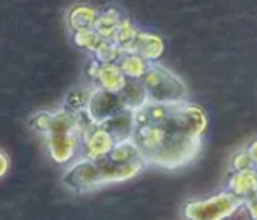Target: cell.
<instances>
[{"label": "cell", "instance_id": "cell-1", "mask_svg": "<svg viewBox=\"0 0 257 220\" xmlns=\"http://www.w3.org/2000/svg\"><path fill=\"white\" fill-rule=\"evenodd\" d=\"M44 137L47 141L50 157L59 165H68L81 157L83 139L76 123V113L73 112L65 107L55 110L51 128Z\"/></svg>", "mask_w": 257, "mask_h": 220}, {"label": "cell", "instance_id": "cell-2", "mask_svg": "<svg viewBox=\"0 0 257 220\" xmlns=\"http://www.w3.org/2000/svg\"><path fill=\"white\" fill-rule=\"evenodd\" d=\"M142 83L149 95V100L154 103L176 105L187 100V87L183 80L160 63H150Z\"/></svg>", "mask_w": 257, "mask_h": 220}, {"label": "cell", "instance_id": "cell-3", "mask_svg": "<svg viewBox=\"0 0 257 220\" xmlns=\"http://www.w3.org/2000/svg\"><path fill=\"white\" fill-rule=\"evenodd\" d=\"M201 142L202 138L167 130V137L163 146L153 156L149 164H154L167 169L184 167L198 156L202 145Z\"/></svg>", "mask_w": 257, "mask_h": 220}, {"label": "cell", "instance_id": "cell-4", "mask_svg": "<svg viewBox=\"0 0 257 220\" xmlns=\"http://www.w3.org/2000/svg\"><path fill=\"white\" fill-rule=\"evenodd\" d=\"M245 199L235 197L230 191H223L206 199L189 201L183 206V216L187 220H226Z\"/></svg>", "mask_w": 257, "mask_h": 220}, {"label": "cell", "instance_id": "cell-5", "mask_svg": "<svg viewBox=\"0 0 257 220\" xmlns=\"http://www.w3.org/2000/svg\"><path fill=\"white\" fill-rule=\"evenodd\" d=\"M163 127L168 131L183 132L191 137L202 138L208 128V117L201 106L186 100L173 105L172 113Z\"/></svg>", "mask_w": 257, "mask_h": 220}, {"label": "cell", "instance_id": "cell-6", "mask_svg": "<svg viewBox=\"0 0 257 220\" xmlns=\"http://www.w3.org/2000/svg\"><path fill=\"white\" fill-rule=\"evenodd\" d=\"M63 184L76 193H88L102 187L100 168L98 161L80 157L69 164L66 172L63 173Z\"/></svg>", "mask_w": 257, "mask_h": 220}, {"label": "cell", "instance_id": "cell-7", "mask_svg": "<svg viewBox=\"0 0 257 220\" xmlns=\"http://www.w3.org/2000/svg\"><path fill=\"white\" fill-rule=\"evenodd\" d=\"M122 110H125V105L120 92L114 94V92L92 87L87 112L98 126L109 120L113 116L118 115Z\"/></svg>", "mask_w": 257, "mask_h": 220}, {"label": "cell", "instance_id": "cell-8", "mask_svg": "<svg viewBox=\"0 0 257 220\" xmlns=\"http://www.w3.org/2000/svg\"><path fill=\"white\" fill-rule=\"evenodd\" d=\"M114 146L115 141L110 134L100 126H96L83 138L81 157L91 161H102L110 154Z\"/></svg>", "mask_w": 257, "mask_h": 220}, {"label": "cell", "instance_id": "cell-9", "mask_svg": "<svg viewBox=\"0 0 257 220\" xmlns=\"http://www.w3.org/2000/svg\"><path fill=\"white\" fill-rule=\"evenodd\" d=\"M103 130L110 134L115 143L124 141H131L135 132V123H134V115L131 110H122L118 115L113 116L109 120L99 124Z\"/></svg>", "mask_w": 257, "mask_h": 220}, {"label": "cell", "instance_id": "cell-10", "mask_svg": "<svg viewBox=\"0 0 257 220\" xmlns=\"http://www.w3.org/2000/svg\"><path fill=\"white\" fill-rule=\"evenodd\" d=\"M99 11L88 5H74L66 13V24L72 35L81 31L94 29Z\"/></svg>", "mask_w": 257, "mask_h": 220}, {"label": "cell", "instance_id": "cell-11", "mask_svg": "<svg viewBox=\"0 0 257 220\" xmlns=\"http://www.w3.org/2000/svg\"><path fill=\"white\" fill-rule=\"evenodd\" d=\"M165 51V43L161 37L152 32H139L135 42V54L149 63H157Z\"/></svg>", "mask_w": 257, "mask_h": 220}, {"label": "cell", "instance_id": "cell-12", "mask_svg": "<svg viewBox=\"0 0 257 220\" xmlns=\"http://www.w3.org/2000/svg\"><path fill=\"white\" fill-rule=\"evenodd\" d=\"M125 83L126 77L117 63H113V65H103L102 63L98 76L92 83V87L118 94V92H121V89L124 88Z\"/></svg>", "mask_w": 257, "mask_h": 220}, {"label": "cell", "instance_id": "cell-13", "mask_svg": "<svg viewBox=\"0 0 257 220\" xmlns=\"http://www.w3.org/2000/svg\"><path fill=\"white\" fill-rule=\"evenodd\" d=\"M228 191L241 199H246L257 193V171L247 169L235 172L228 180Z\"/></svg>", "mask_w": 257, "mask_h": 220}, {"label": "cell", "instance_id": "cell-14", "mask_svg": "<svg viewBox=\"0 0 257 220\" xmlns=\"http://www.w3.org/2000/svg\"><path fill=\"white\" fill-rule=\"evenodd\" d=\"M120 95L122 100H124L125 109L131 110V112L142 109L150 102L142 80L126 79L125 85H124V88L121 89Z\"/></svg>", "mask_w": 257, "mask_h": 220}, {"label": "cell", "instance_id": "cell-15", "mask_svg": "<svg viewBox=\"0 0 257 220\" xmlns=\"http://www.w3.org/2000/svg\"><path fill=\"white\" fill-rule=\"evenodd\" d=\"M124 20V17L121 16V11L114 9V7H109L103 11H99L98 20L95 22L94 31L99 35L103 40L107 42H113L114 35L118 27H120L121 21Z\"/></svg>", "mask_w": 257, "mask_h": 220}, {"label": "cell", "instance_id": "cell-16", "mask_svg": "<svg viewBox=\"0 0 257 220\" xmlns=\"http://www.w3.org/2000/svg\"><path fill=\"white\" fill-rule=\"evenodd\" d=\"M139 29L131 22V20L124 18L117 29L113 42L122 50L124 54H135V42L139 35Z\"/></svg>", "mask_w": 257, "mask_h": 220}, {"label": "cell", "instance_id": "cell-17", "mask_svg": "<svg viewBox=\"0 0 257 220\" xmlns=\"http://www.w3.org/2000/svg\"><path fill=\"white\" fill-rule=\"evenodd\" d=\"M117 65L120 66L126 79L131 80H142L150 66V63L138 54H124Z\"/></svg>", "mask_w": 257, "mask_h": 220}, {"label": "cell", "instance_id": "cell-18", "mask_svg": "<svg viewBox=\"0 0 257 220\" xmlns=\"http://www.w3.org/2000/svg\"><path fill=\"white\" fill-rule=\"evenodd\" d=\"M141 157H143V156L139 152L135 142L131 139V141L115 143V146L113 147V150L106 157V160L110 161L111 164H115V165H122V164L132 163V161H135Z\"/></svg>", "mask_w": 257, "mask_h": 220}, {"label": "cell", "instance_id": "cell-19", "mask_svg": "<svg viewBox=\"0 0 257 220\" xmlns=\"http://www.w3.org/2000/svg\"><path fill=\"white\" fill-rule=\"evenodd\" d=\"M91 92H92V88H87V87H76V88L70 89L65 98L63 107L73 112V113L87 110Z\"/></svg>", "mask_w": 257, "mask_h": 220}, {"label": "cell", "instance_id": "cell-20", "mask_svg": "<svg viewBox=\"0 0 257 220\" xmlns=\"http://www.w3.org/2000/svg\"><path fill=\"white\" fill-rule=\"evenodd\" d=\"M74 46L83 51H87L91 54V57L96 53V50L100 47V44L103 43V39L94 31V29H88V31H81L72 35Z\"/></svg>", "mask_w": 257, "mask_h": 220}, {"label": "cell", "instance_id": "cell-21", "mask_svg": "<svg viewBox=\"0 0 257 220\" xmlns=\"http://www.w3.org/2000/svg\"><path fill=\"white\" fill-rule=\"evenodd\" d=\"M122 55H124L122 50L114 42L103 40V43L100 44V47L96 50V53L92 57L103 65H113V63L120 62Z\"/></svg>", "mask_w": 257, "mask_h": 220}, {"label": "cell", "instance_id": "cell-22", "mask_svg": "<svg viewBox=\"0 0 257 220\" xmlns=\"http://www.w3.org/2000/svg\"><path fill=\"white\" fill-rule=\"evenodd\" d=\"M54 119V112H47V110H42V112H37L36 115L33 116L29 121V126L32 130H35L36 132L44 134L47 135V132L51 128Z\"/></svg>", "mask_w": 257, "mask_h": 220}, {"label": "cell", "instance_id": "cell-23", "mask_svg": "<svg viewBox=\"0 0 257 220\" xmlns=\"http://www.w3.org/2000/svg\"><path fill=\"white\" fill-rule=\"evenodd\" d=\"M231 164H232V168H234L235 172L247 171V169H254V168H253L252 157H250L249 152L235 153V154L232 156Z\"/></svg>", "mask_w": 257, "mask_h": 220}, {"label": "cell", "instance_id": "cell-24", "mask_svg": "<svg viewBox=\"0 0 257 220\" xmlns=\"http://www.w3.org/2000/svg\"><path fill=\"white\" fill-rule=\"evenodd\" d=\"M247 152L250 154V157H252V161H253V168L257 171V141L253 142L250 147L247 149Z\"/></svg>", "mask_w": 257, "mask_h": 220}, {"label": "cell", "instance_id": "cell-25", "mask_svg": "<svg viewBox=\"0 0 257 220\" xmlns=\"http://www.w3.org/2000/svg\"><path fill=\"white\" fill-rule=\"evenodd\" d=\"M0 161H2V169H0V175L5 176L7 169H9V157L5 152L0 153Z\"/></svg>", "mask_w": 257, "mask_h": 220}]
</instances>
